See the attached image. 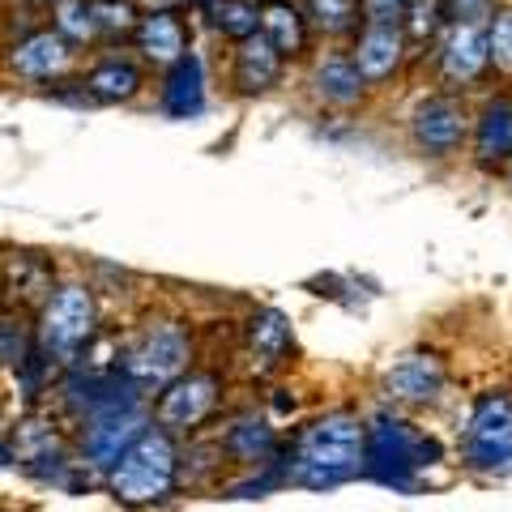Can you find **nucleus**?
<instances>
[{
    "mask_svg": "<svg viewBox=\"0 0 512 512\" xmlns=\"http://www.w3.org/2000/svg\"><path fill=\"white\" fill-rule=\"evenodd\" d=\"M487 52L491 69L500 77H512V9H495L487 22Z\"/></svg>",
    "mask_w": 512,
    "mask_h": 512,
    "instance_id": "obj_29",
    "label": "nucleus"
},
{
    "mask_svg": "<svg viewBox=\"0 0 512 512\" xmlns=\"http://www.w3.org/2000/svg\"><path fill=\"white\" fill-rule=\"evenodd\" d=\"M82 90L90 103H107V107H128L150 90V69L137 60V52H120V47H99L82 64Z\"/></svg>",
    "mask_w": 512,
    "mask_h": 512,
    "instance_id": "obj_13",
    "label": "nucleus"
},
{
    "mask_svg": "<svg viewBox=\"0 0 512 512\" xmlns=\"http://www.w3.org/2000/svg\"><path fill=\"white\" fill-rule=\"evenodd\" d=\"M154 103L163 116L171 120H192L210 107V73H205V60L192 52L180 64H171L167 73H158V90Z\"/></svg>",
    "mask_w": 512,
    "mask_h": 512,
    "instance_id": "obj_19",
    "label": "nucleus"
},
{
    "mask_svg": "<svg viewBox=\"0 0 512 512\" xmlns=\"http://www.w3.org/2000/svg\"><path fill=\"white\" fill-rule=\"evenodd\" d=\"M201 13L214 35L227 43H244L261 30V0H205Z\"/></svg>",
    "mask_w": 512,
    "mask_h": 512,
    "instance_id": "obj_23",
    "label": "nucleus"
},
{
    "mask_svg": "<svg viewBox=\"0 0 512 512\" xmlns=\"http://www.w3.org/2000/svg\"><path fill=\"white\" fill-rule=\"evenodd\" d=\"M111 367H116L124 380H133L146 397H154L158 389H167L171 380H180L184 372L197 367V338H192V325L180 316H167V312L146 316L120 342Z\"/></svg>",
    "mask_w": 512,
    "mask_h": 512,
    "instance_id": "obj_5",
    "label": "nucleus"
},
{
    "mask_svg": "<svg viewBox=\"0 0 512 512\" xmlns=\"http://www.w3.org/2000/svg\"><path fill=\"white\" fill-rule=\"evenodd\" d=\"M47 18H52V30H56V35L69 39L77 52H86V47H90V52H99V47H103L99 26H94L90 0H56Z\"/></svg>",
    "mask_w": 512,
    "mask_h": 512,
    "instance_id": "obj_25",
    "label": "nucleus"
},
{
    "mask_svg": "<svg viewBox=\"0 0 512 512\" xmlns=\"http://www.w3.org/2000/svg\"><path fill=\"white\" fill-rule=\"evenodd\" d=\"M448 389V359L436 350H406L380 372V397L393 410H423L436 406Z\"/></svg>",
    "mask_w": 512,
    "mask_h": 512,
    "instance_id": "obj_12",
    "label": "nucleus"
},
{
    "mask_svg": "<svg viewBox=\"0 0 512 512\" xmlns=\"http://www.w3.org/2000/svg\"><path fill=\"white\" fill-rule=\"evenodd\" d=\"M0 60H5V73L18 77V82L43 86V82H64L69 73H77L82 64V52L52 30V22H39L22 30L18 39H9L0 47Z\"/></svg>",
    "mask_w": 512,
    "mask_h": 512,
    "instance_id": "obj_10",
    "label": "nucleus"
},
{
    "mask_svg": "<svg viewBox=\"0 0 512 512\" xmlns=\"http://www.w3.org/2000/svg\"><path fill=\"white\" fill-rule=\"evenodd\" d=\"M308 94L325 111H355L367 103L372 90L350 60V47H325L308 60Z\"/></svg>",
    "mask_w": 512,
    "mask_h": 512,
    "instance_id": "obj_16",
    "label": "nucleus"
},
{
    "mask_svg": "<svg viewBox=\"0 0 512 512\" xmlns=\"http://www.w3.org/2000/svg\"><path fill=\"white\" fill-rule=\"evenodd\" d=\"M244 338H248V363L256 376H274L291 363L295 325L282 308H256L244 325Z\"/></svg>",
    "mask_w": 512,
    "mask_h": 512,
    "instance_id": "obj_20",
    "label": "nucleus"
},
{
    "mask_svg": "<svg viewBox=\"0 0 512 512\" xmlns=\"http://www.w3.org/2000/svg\"><path fill=\"white\" fill-rule=\"evenodd\" d=\"M99 487L111 495V504H120L128 512H150L171 504L184 491V440L163 427H150L99 478Z\"/></svg>",
    "mask_w": 512,
    "mask_h": 512,
    "instance_id": "obj_3",
    "label": "nucleus"
},
{
    "mask_svg": "<svg viewBox=\"0 0 512 512\" xmlns=\"http://www.w3.org/2000/svg\"><path fill=\"white\" fill-rule=\"evenodd\" d=\"M222 402H227V376L218 367H192V372H184L180 380H171L167 389L150 397V419L154 427L188 440L210 431Z\"/></svg>",
    "mask_w": 512,
    "mask_h": 512,
    "instance_id": "obj_7",
    "label": "nucleus"
},
{
    "mask_svg": "<svg viewBox=\"0 0 512 512\" xmlns=\"http://www.w3.org/2000/svg\"><path fill=\"white\" fill-rule=\"evenodd\" d=\"M436 69L444 90H470L487 77L491 52H487V22H448L436 43Z\"/></svg>",
    "mask_w": 512,
    "mask_h": 512,
    "instance_id": "obj_14",
    "label": "nucleus"
},
{
    "mask_svg": "<svg viewBox=\"0 0 512 512\" xmlns=\"http://www.w3.org/2000/svg\"><path fill=\"white\" fill-rule=\"evenodd\" d=\"M30 350H35V316L0 312V367L18 372Z\"/></svg>",
    "mask_w": 512,
    "mask_h": 512,
    "instance_id": "obj_26",
    "label": "nucleus"
},
{
    "mask_svg": "<svg viewBox=\"0 0 512 512\" xmlns=\"http://www.w3.org/2000/svg\"><path fill=\"white\" fill-rule=\"evenodd\" d=\"M150 427H154L150 397H137V402L99 410V414H90V419L77 423L73 427V453H77V461H82L94 478H103L128 453V448L146 436Z\"/></svg>",
    "mask_w": 512,
    "mask_h": 512,
    "instance_id": "obj_8",
    "label": "nucleus"
},
{
    "mask_svg": "<svg viewBox=\"0 0 512 512\" xmlns=\"http://www.w3.org/2000/svg\"><path fill=\"white\" fill-rule=\"evenodd\" d=\"M9 466H18V461H13V448H9V440H0V470H9Z\"/></svg>",
    "mask_w": 512,
    "mask_h": 512,
    "instance_id": "obj_33",
    "label": "nucleus"
},
{
    "mask_svg": "<svg viewBox=\"0 0 512 512\" xmlns=\"http://www.w3.org/2000/svg\"><path fill=\"white\" fill-rule=\"evenodd\" d=\"M103 338V308L90 282H56L35 312V346L60 372L82 367Z\"/></svg>",
    "mask_w": 512,
    "mask_h": 512,
    "instance_id": "obj_4",
    "label": "nucleus"
},
{
    "mask_svg": "<svg viewBox=\"0 0 512 512\" xmlns=\"http://www.w3.org/2000/svg\"><path fill=\"white\" fill-rule=\"evenodd\" d=\"M303 13L312 22V35L325 39H355L363 26V9L359 0H299Z\"/></svg>",
    "mask_w": 512,
    "mask_h": 512,
    "instance_id": "obj_24",
    "label": "nucleus"
},
{
    "mask_svg": "<svg viewBox=\"0 0 512 512\" xmlns=\"http://www.w3.org/2000/svg\"><path fill=\"white\" fill-rule=\"evenodd\" d=\"M359 9H363V26L367 22H402L410 0H359Z\"/></svg>",
    "mask_w": 512,
    "mask_h": 512,
    "instance_id": "obj_31",
    "label": "nucleus"
},
{
    "mask_svg": "<svg viewBox=\"0 0 512 512\" xmlns=\"http://www.w3.org/2000/svg\"><path fill=\"white\" fill-rule=\"evenodd\" d=\"M94 9V26H99L103 47L116 39H133V30L141 22V0H90Z\"/></svg>",
    "mask_w": 512,
    "mask_h": 512,
    "instance_id": "obj_27",
    "label": "nucleus"
},
{
    "mask_svg": "<svg viewBox=\"0 0 512 512\" xmlns=\"http://www.w3.org/2000/svg\"><path fill=\"white\" fill-rule=\"evenodd\" d=\"M474 163L483 171H495L512 163V99L508 94H491V99L474 111Z\"/></svg>",
    "mask_w": 512,
    "mask_h": 512,
    "instance_id": "obj_21",
    "label": "nucleus"
},
{
    "mask_svg": "<svg viewBox=\"0 0 512 512\" xmlns=\"http://www.w3.org/2000/svg\"><path fill=\"white\" fill-rule=\"evenodd\" d=\"M261 5H265V0H261Z\"/></svg>",
    "mask_w": 512,
    "mask_h": 512,
    "instance_id": "obj_35",
    "label": "nucleus"
},
{
    "mask_svg": "<svg viewBox=\"0 0 512 512\" xmlns=\"http://www.w3.org/2000/svg\"><path fill=\"white\" fill-rule=\"evenodd\" d=\"M470 128H474V111L466 107V99L453 90H436L410 111L406 137H410V150L427 158V163H453L466 150Z\"/></svg>",
    "mask_w": 512,
    "mask_h": 512,
    "instance_id": "obj_9",
    "label": "nucleus"
},
{
    "mask_svg": "<svg viewBox=\"0 0 512 512\" xmlns=\"http://www.w3.org/2000/svg\"><path fill=\"white\" fill-rule=\"evenodd\" d=\"M410 56L414 52H410V39H406L402 22H367V26H359V35L350 39V60H355V69L367 82V90L389 86L393 77L406 69Z\"/></svg>",
    "mask_w": 512,
    "mask_h": 512,
    "instance_id": "obj_15",
    "label": "nucleus"
},
{
    "mask_svg": "<svg viewBox=\"0 0 512 512\" xmlns=\"http://www.w3.org/2000/svg\"><path fill=\"white\" fill-rule=\"evenodd\" d=\"M457 466L474 478H512V389H487L457 431Z\"/></svg>",
    "mask_w": 512,
    "mask_h": 512,
    "instance_id": "obj_6",
    "label": "nucleus"
},
{
    "mask_svg": "<svg viewBox=\"0 0 512 512\" xmlns=\"http://www.w3.org/2000/svg\"><path fill=\"white\" fill-rule=\"evenodd\" d=\"M495 0H444L448 22H491Z\"/></svg>",
    "mask_w": 512,
    "mask_h": 512,
    "instance_id": "obj_30",
    "label": "nucleus"
},
{
    "mask_svg": "<svg viewBox=\"0 0 512 512\" xmlns=\"http://www.w3.org/2000/svg\"><path fill=\"white\" fill-rule=\"evenodd\" d=\"M444 26H448L444 0H410L406 18H402V30H406V39H410V52L419 43H440Z\"/></svg>",
    "mask_w": 512,
    "mask_h": 512,
    "instance_id": "obj_28",
    "label": "nucleus"
},
{
    "mask_svg": "<svg viewBox=\"0 0 512 512\" xmlns=\"http://www.w3.org/2000/svg\"><path fill=\"white\" fill-rule=\"evenodd\" d=\"M26 5H30V9H47V13H52L56 0H26Z\"/></svg>",
    "mask_w": 512,
    "mask_h": 512,
    "instance_id": "obj_34",
    "label": "nucleus"
},
{
    "mask_svg": "<svg viewBox=\"0 0 512 512\" xmlns=\"http://www.w3.org/2000/svg\"><path fill=\"white\" fill-rule=\"evenodd\" d=\"M367 419V440H363V478L384 491L397 495H419L427 483V470L444 461L440 436H431L410 414L393 406H376Z\"/></svg>",
    "mask_w": 512,
    "mask_h": 512,
    "instance_id": "obj_2",
    "label": "nucleus"
},
{
    "mask_svg": "<svg viewBox=\"0 0 512 512\" xmlns=\"http://www.w3.org/2000/svg\"><path fill=\"white\" fill-rule=\"evenodd\" d=\"M205 0H141V9H171V13H184V9H201Z\"/></svg>",
    "mask_w": 512,
    "mask_h": 512,
    "instance_id": "obj_32",
    "label": "nucleus"
},
{
    "mask_svg": "<svg viewBox=\"0 0 512 512\" xmlns=\"http://www.w3.org/2000/svg\"><path fill=\"white\" fill-rule=\"evenodd\" d=\"M261 35L278 47L286 64L308 60L312 52V22L299 0H265L261 5Z\"/></svg>",
    "mask_w": 512,
    "mask_h": 512,
    "instance_id": "obj_22",
    "label": "nucleus"
},
{
    "mask_svg": "<svg viewBox=\"0 0 512 512\" xmlns=\"http://www.w3.org/2000/svg\"><path fill=\"white\" fill-rule=\"evenodd\" d=\"M286 77V60L278 56V47L269 43L261 30L244 43H231L227 56V86L235 99H265L274 94Z\"/></svg>",
    "mask_w": 512,
    "mask_h": 512,
    "instance_id": "obj_17",
    "label": "nucleus"
},
{
    "mask_svg": "<svg viewBox=\"0 0 512 512\" xmlns=\"http://www.w3.org/2000/svg\"><path fill=\"white\" fill-rule=\"evenodd\" d=\"M363 440L367 419L350 406H333L316 419L299 423L282 444L286 487L299 491H338L363 478Z\"/></svg>",
    "mask_w": 512,
    "mask_h": 512,
    "instance_id": "obj_1",
    "label": "nucleus"
},
{
    "mask_svg": "<svg viewBox=\"0 0 512 512\" xmlns=\"http://www.w3.org/2000/svg\"><path fill=\"white\" fill-rule=\"evenodd\" d=\"M128 43H133L137 60L154 73H167L171 64L192 56V30L184 22V13H171V9H141V22Z\"/></svg>",
    "mask_w": 512,
    "mask_h": 512,
    "instance_id": "obj_18",
    "label": "nucleus"
},
{
    "mask_svg": "<svg viewBox=\"0 0 512 512\" xmlns=\"http://www.w3.org/2000/svg\"><path fill=\"white\" fill-rule=\"evenodd\" d=\"M210 436L218 444L222 461H227V470H235V474H248V470H261V466H269V461H278L282 444H286L278 423L256 406L231 410Z\"/></svg>",
    "mask_w": 512,
    "mask_h": 512,
    "instance_id": "obj_11",
    "label": "nucleus"
}]
</instances>
